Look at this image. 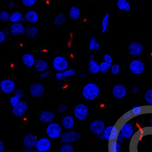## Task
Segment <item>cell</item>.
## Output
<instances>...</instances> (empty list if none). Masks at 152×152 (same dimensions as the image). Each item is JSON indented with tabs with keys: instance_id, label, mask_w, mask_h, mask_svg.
I'll return each mask as SVG.
<instances>
[{
	"instance_id": "obj_57",
	"label": "cell",
	"mask_w": 152,
	"mask_h": 152,
	"mask_svg": "<svg viewBox=\"0 0 152 152\" xmlns=\"http://www.w3.org/2000/svg\"><path fill=\"white\" fill-rule=\"evenodd\" d=\"M33 152H39L38 151H37V150H35V151H33Z\"/></svg>"
},
{
	"instance_id": "obj_15",
	"label": "cell",
	"mask_w": 152,
	"mask_h": 152,
	"mask_svg": "<svg viewBox=\"0 0 152 152\" xmlns=\"http://www.w3.org/2000/svg\"><path fill=\"white\" fill-rule=\"evenodd\" d=\"M38 119L43 124H49L54 122L55 119V114L50 110H44L39 114Z\"/></svg>"
},
{
	"instance_id": "obj_28",
	"label": "cell",
	"mask_w": 152,
	"mask_h": 152,
	"mask_svg": "<svg viewBox=\"0 0 152 152\" xmlns=\"http://www.w3.org/2000/svg\"><path fill=\"white\" fill-rule=\"evenodd\" d=\"M117 6L119 10L126 12L131 10V4L128 0H117Z\"/></svg>"
},
{
	"instance_id": "obj_16",
	"label": "cell",
	"mask_w": 152,
	"mask_h": 152,
	"mask_svg": "<svg viewBox=\"0 0 152 152\" xmlns=\"http://www.w3.org/2000/svg\"><path fill=\"white\" fill-rule=\"evenodd\" d=\"M134 129L133 124L126 122L122 124L120 129V133L126 140L131 139L134 135Z\"/></svg>"
},
{
	"instance_id": "obj_50",
	"label": "cell",
	"mask_w": 152,
	"mask_h": 152,
	"mask_svg": "<svg viewBox=\"0 0 152 152\" xmlns=\"http://www.w3.org/2000/svg\"><path fill=\"white\" fill-rule=\"evenodd\" d=\"M125 140L124 137L121 134H119L118 135V137H117V141L120 142V143H122L123 142H124V140Z\"/></svg>"
},
{
	"instance_id": "obj_52",
	"label": "cell",
	"mask_w": 152,
	"mask_h": 152,
	"mask_svg": "<svg viewBox=\"0 0 152 152\" xmlns=\"http://www.w3.org/2000/svg\"><path fill=\"white\" fill-rule=\"evenodd\" d=\"M33 150H32V148H27L24 147V148H23L21 150V152H33Z\"/></svg>"
},
{
	"instance_id": "obj_5",
	"label": "cell",
	"mask_w": 152,
	"mask_h": 152,
	"mask_svg": "<svg viewBox=\"0 0 152 152\" xmlns=\"http://www.w3.org/2000/svg\"><path fill=\"white\" fill-rule=\"evenodd\" d=\"M52 66L57 72H62L69 69V63L66 57L61 55H58L53 59Z\"/></svg>"
},
{
	"instance_id": "obj_34",
	"label": "cell",
	"mask_w": 152,
	"mask_h": 152,
	"mask_svg": "<svg viewBox=\"0 0 152 152\" xmlns=\"http://www.w3.org/2000/svg\"><path fill=\"white\" fill-rule=\"evenodd\" d=\"M11 13L8 11H3L0 12V20L3 23H7L10 20Z\"/></svg>"
},
{
	"instance_id": "obj_33",
	"label": "cell",
	"mask_w": 152,
	"mask_h": 152,
	"mask_svg": "<svg viewBox=\"0 0 152 152\" xmlns=\"http://www.w3.org/2000/svg\"><path fill=\"white\" fill-rule=\"evenodd\" d=\"M59 152H75L74 147L70 143H62L59 148Z\"/></svg>"
},
{
	"instance_id": "obj_58",
	"label": "cell",
	"mask_w": 152,
	"mask_h": 152,
	"mask_svg": "<svg viewBox=\"0 0 152 152\" xmlns=\"http://www.w3.org/2000/svg\"><path fill=\"white\" fill-rule=\"evenodd\" d=\"M133 152V151H131V152Z\"/></svg>"
},
{
	"instance_id": "obj_13",
	"label": "cell",
	"mask_w": 152,
	"mask_h": 152,
	"mask_svg": "<svg viewBox=\"0 0 152 152\" xmlns=\"http://www.w3.org/2000/svg\"><path fill=\"white\" fill-rule=\"evenodd\" d=\"M128 50L129 53L132 57H139L143 53L144 47L141 42H132L128 47Z\"/></svg>"
},
{
	"instance_id": "obj_43",
	"label": "cell",
	"mask_w": 152,
	"mask_h": 152,
	"mask_svg": "<svg viewBox=\"0 0 152 152\" xmlns=\"http://www.w3.org/2000/svg\"><path fill=\"white\" fill-rule=\"evenodd\" d=\"M104 61H106L109 64H112L113 59L112 56L109 54H105L103 56Z\"/></svg>"
},
{
	"instance_id": "obj_36",
	"label": "cell",
	"mask_w": 152,
	"mask_h": 152,
	"mask_svg": "<svg viewBox=\"0 0 152 152\" xmlns=\"http://www.w3.org/2000/svg\"><path fill=\"white\" fill-rule=\"evenodd\" d=\"M144 99L148 104L152 105V89H149L145 92Z\"/></svg>"
},
{
	"instance_id": "obj_26",
	"label": "cell",
	"mask_w": 152,
	"mask_h": 152,
	"mask_svg": "<svg viewBox=\"0 0 152 152\" xmlns=\"http://www.w3.org/2000/svg\"><path fill=\"white\" fill-rule=\"evenodd\" d=\"M25 20L24 15L19 11H14L10 15V21L12 23H22Z\"/></svg>"
},
{
	"instance_id": "obj_3",
	"label": "cell",
	"mask_w": 152,
	"mask_h": 152,
	"mask_svg": "<svg viewBox=\"0 0 152 152\" xmlns=\"http://www.w3.org/2000/svg\"><path fill=\"white\" fill-rule=\"evenodd\" d=\"M119 134L120 131L117 126L109 125L106 127L103 134L99 137L100 140H106L108 141L111 142L116 140Z\"/></svg>"
},
{
	"instance_id": "obj_19",
	"label": "cell",
	"mask_w": 152,
	"mask_h": 152,
	"mask_svg": "<svg viewBox=\"0 0 152 152\" xmlns=\"http://www.w3.org/2000/svg\"><path fill=\"white\" fill-rule=\"evenodd\" d=\"M26 28L22 23H12L10 26L11 34L14 36L24 35L25 34Z\"/></svg>"
},
{
	"instance_id": "obj_25",
	"label": "cell",
	"mask_w": 152,
	"mask_h": 152,
	"mask_svg": "<svg viewBox=\"0 0 152 152\" xmlns=\"http://www.w3.org/2000/svg\"><path fill=\"white\" fill-rule=\"evenodd\" d=\"M38 27L34 25L28 26L26 28L25 35L28 38L34 39L38 35Z\"/></svg>"
},
{
	"instance_id": "obj_23",
	"label": "cell",
	"mask_w": 152,
	"mask_h": 152,
	"mask_svg": "<svg viewBox=\"0 0 152 152\" xmlns=\"http://www.w3.org/2000/svg\"><path fill=\"white\" fill-rule=\"evenodd\" d=\"M21 61L25 66L28 68H31L34 66L36 60L32 54L25 53L23 54L21 58Z\"/></svg>"
},
{
	"instance_id": "obj_27",
	"label": "cell",
	"mask_w": 152,
	"mask_h": 152,
	"mask_svg": "<svg viewBox=\"0 0 152 152\" xmlns=\"http://www.w3.org/2000/svg\"><path fill=\"white\" fill-rule=\"evenodd\" d=\"M68 16L72 20H76L80 18L81 11L80 9L75 6L70 7L69 11Z\"/></svg>"
},
{
	"instance_id": "obj_35",
	"label": "cell",
	"mask_w": 152,
	"mask_h": 152,
	"mask_svg": "<svg viewBox=\"0 0 152 152\" xmlns=\"http://www.w3.org/2000/svg\"><path fill=\"white\" fill-rule=\"evenodd\" d=\"M68 109V107L66 103H60L56 107V111L59 114H62L66 112Z\"/></svg>"
},
{
	"instance_id": "obj_38",
	"label": "cell",
	"mask_w": 152,
	"mask_h": 152,
	"mask_svg": "<svg viewBox=\"0 0 152 152\" xmlns=\"http://www.w3.org/2000/svg\"><path fill=\"white\" fill-rule=\"evenodd\" d=\"M21 3L26 8H31L35 5L37 0H21Z\"/></svg>"
},
{
	"instance_id": "obj_47",
	"label": "cell",
	"mask_w": 152,
	"mask_h": 152,
	"mask_svg": "<svg viewBox=\"0 0 152 152\" xmlns=\"http://www.w3.org/2000/svg\"><path fill=\"white\" fill-rule=\"evenodd\" d=\"M2 31L7 37L9 36L11 34L10 27H5V28H4V29H3V30Z\"/></svg>"
},
{
	"instance_id": "obj_51",
	"label": "cell",
	"mask_w": 152,
	"mask_h": 152,
	"mask_svg": "<svg viewBox=\"0 0 152 152\" xmlns=\"http://www.w3.org/2000/svg\"><path fill=\"white\" fill-rule=\"evenodd\" d=\"M5 150V145L4 142L1 141H0V152H4Z\"/></svg>"
},
{
	"instance_id": "obj_54",
	"label": "cell",
	"mask_w": 152,
	"mask_h": 152,
	"mask_svg": "<svg viewBox=\"0 0 152 152\" xmlns=\"http://www.w3.org/2000/svg\"><path fill=\"white\" fill-rule=\"evenodd\" d=\"M86 74L84 73H81L80 74V75H79V77H80V78L81 79V80H84V79H85V78H86Z\"/></svg>"
},
{
	"instance_id": "obj_39",
	"label": "cell",
	"mask_w": 152,
	"mask_h": 152,
	"mask_svg": "<svg viewBox=\"0 0 152 152\" xmlns=\"http://www.w3.org/2000/svg\"><path fill=\"white\" fill-rule=\"evenodd\" d=\"M121 70V66L118 64L112 65L110 71L113 75H117L120 73Z\"/></svg>"
},
{
	"instance_id": "obj_8",
	"label": "cell",
	"mask_w": 152,
	"mask_h": 152,
	"mask_svg": "<svg viewBox=\"0 0 152 152\" xmlns=\"http://www.w3.org/2000/svg\"><path fill=\"white\" fill-rule=\"evenodd\" d=\"M44 86L40 83H33L30 86L29 93L31 96L34 99L42 98L45 94Z\"/></svg>"
},
{
	"instance_id": "obj_59",
	"label": "cell",
	"mask_w": 152,
	"mask_h": 152,
	"mask_svg": "<svg viewBox=\"0 0 152 152\" xmlns=\"http://www.w3.org/2000/svg\"></svg>"
},
{
	"instance_id": "obj_4",
	"label": "cell",
	"mask_w": 152,
	"mask_h": 152,
	"mask_svg": "<svg viewBox=\"0 0 152 152\" xmlns=\"http://www.w3.org/2000/svg\"><path fill=\"white\" fill-rule=\"evenodd\" d=\"M80 138L81 134L79 131L71 129L63 132L60 137V140L62 143L72 144L79 141Z\"/></svg>"
},
{
	"instance_id": "obj_56",
	"label": "cell",
	"mask_w": 152,
	"mask_h": 152,
	"mask_svg": "<svg viewBox=\"0 0 152 152\" xmlns=\"http://www.w3.org/2000/svg\"><path fill=\"white\" fill-rule=\"evenodd\" d=\"M17 152L16 151H15V150H11V151H7V152Z\"/></svg>"
},
{
	"instance_id": "obj_45",
	"label": "cell",
	"mask_w": 152,
	"mask_h": 152,
	"mask_svg": "<svg viewBox=\"0 0 152 152\" xmlns=\"http://www.w3.org/2000/svg\"><path fill=\"white\" fill-rule=\"evenodd\" d=\"M50 75V73L49 72L47 71L40 73L39 77L41 79H44L48 78L49 77Z\"/></svg>"
},
{
	"instance_id": "obj_21",
	"label": "cell",
	"mask_w": 152,
	"mask_h": 152,
	"mask_svg": "<svg viewBox=\"0 0 152 152\" xmlns=\"http://www.w3.org/2000/svg\"><path fill=\"white\" fill-rule=\"evenodd\" d=\"M77 73L74 69L70 68L62 72H57L55 74V77L57 81H61L69 77H73Z\"/></svg>"
},
{
	"instance_id": "obj_30",
	"label": "cell",
	"mask_w": 152,
	"mask_h": 152,
	"mask_svg": "<svg viewBox=\"0 0 152 152\" xmlns=\"http://www.w3.org/2000/svg\"><path fill=\"white\" fill-rule=\"evenodd\" d=\"M121 150V143L118 142L117 141H112L110 142L109 145V152H119Z\"/></svg>"
},
{
	"instance_id": "obj_41",
	"label": "cell",
	"mask_w": 152,
	"mask_h": 152,
	"mask_svg": "<svg viewBox=\"0 0 152 152\" xmlns=\"http://www.w3.org/2000/svg\"><path fill=\"white\" fill-rule=\"evenodd\" d=\"M97 42V38L96 37H91L90 41H89V45H88L89 49L90 51H92L94 50L95 46Z\"/></svg>"
},
{
	"instance_id": "obj_55",
	"label": "cell",
	"mask_w": 152,
	"mask_h": 152,
	"mask_svg": "<svg viewBox=\"0 0 152 152\" xmlns=\"http://www.w3.org/2000/svg\"><path fill=\"white\" fill-rule=\"evenodd\" d=\"M150 126H151V127L152 128V118H151V119H150Z\"/></svg>"
},
{
	"instance_id": "obj_10",
	"label": "cell",
	"mask_w": 152,
	"mask_h": 152,
	"mask_svg": "<svg viewBox=\"0 0 152 152\" xmlns=\"http://www.w3.org/2000/svg\"><path fill=\"white\" fill-rule=\"evenodd\" d=\"M28 108V104L27 102L21 100L16 106L12 107V113L17 118H21L27 113Z\"/></svg>"
},
{
	"instance_id": "obj_22",
	"label": "cell",
	"mask_w": 152,
	"mask_h": 152,
	"mask_svg": "<svg viewBox=\"0 0 152 152\" xmlns=\"http://www.w3.org/2000/svg\"><path fill=\"white\" fill-rule=\"evenodd\" d=\"M87 69L89 72L92 74H97L100 72V64L96 61L93 55L89 57Z\"/></svg>"
},
{
	"instance_id": "obj_37",
	"label": "cell",
	"mask_w": 152,
	"mask_h": 152,
	"mask_svg": "<svg viewBox=\"0 0 152 152\" xmlns=\"http://www.w3.org/2000/svg\"><path fill=\"white\" fill-rule=\"evenodd\" d=\"M143 109L141 106H134L131 109V112L133 116H137L143 112Z\"/></svg>"
},
{
	"instance_id": "obj_31",
	"label": "cell",
	"mask_w": 152,
	"mask_h": 152,
	"mask_svg": "<svg viewBox=\"0 0 152 152\" xmlns=\"http://www.w3.org/2000/svg\"><path fill=\"white\" fill-rule=\"evenodd\" d=\"M110 20V14L107 13L103 18L101 22V31L105 33L107 31Z\"/></svg>"
},
{
	"instance_id": "obj_2",
	"label": "cell",
	"mask_w": 152,
	"mask_h": 152,
	"mask_svg": "<svg viewBox=\"0 0 152 152\" xmlns=\"http://www.w3.org/2000/svg\"><path fill=\"white\" fill-rule=\"evenodd\" d=\"M63 128L61 124L57 122H52L47 124L45 132L47 137L51 140L60 139L63 133Z\"/></svg>"
},
{
	"instance_id": "obj_18",
	"label": "cell",
	"mask_w": 152,
	"mask_h": 152,
	"mask_svg": "<svg viewBox=\"0 0 152 152\" xmlns=\"http://www.w3.org/2000/svg\"><path fill=\"white\" fill-rule=\"evenodd\" d=\"M75 118L71 115H67L63 117L61 120V125L66 130L73 129L75 126Z\"/></svg>"
},
{
	"instance_id": "obj_42",
	"label": "cell",
	"mask_w": 152,
	"mask_h": 152,
	"mask_svg": "<svg viewBox=\"0 0 152 152\" xmlns=\"http://www.w3.org/2000/svg\"><path fill=\"white\" fill-rule=\"evenodd\" d=\"M14 95L18 96V98H19L21 100V99L23 98V96L24 95V92L22 89H16L15 91L14 92Z\"/></svg>"
},
{
	"instance_id": "obj_32",
	"label": "cell",
	"mask_w": 152,
	"mask_h": 152,
	"mask_svg": "<svg viewBox=\"0 0 152 152\" xmlns=\"http://www.w3.org/2000/svg\"><path fill=\"white\" fill-rule=\"evenodd\" d=\"M112 64L103 61L100 64V72L103 74H106L110 71Z\"/></svg>"
},
{
	"instance_id": "obj_48",
	"label": "cell",
	"mask_w": 152,
	"mask_h": 152,
	"mask_svg": "<svg viewBox=\"0 0 152 152\" xmlns=\"http://www.w3.org/2000/svg\"><path fill=\"white\" fill-rule=\"evenodd\" d=\"M15 7V3L14 1H9V2L7 3V7H8V9H10V10H12V9H14Z\"/></svg>"
},
{
	"instance_id": "obj_14",
	"label": "cell",
	"mask_w": 152,
	"mask_h": 152,
	"mask_svg": "<svg viewBox=\"0 0 152 152\" xmlns=\"http://www.w3.org/2000/svg\"><path fill=\"white\" fill-rule=\"evenodd\" d=\"M128 94L127 88L122 84L114 85L111 89V94L115 99H124Z\"/></svg>"
},
{
	"instance_id": "obj_49",
	"label": "cell",
	"mask_w": 152,
	"mask_h": 152,
	"mask_svg": "<svg viewBox=\"0 0 152 152\" xmlns=\"http://www.w3.org/2000/svg\"><path fill=\"white\" fill-rule=\"evenodd\" d=\"M139 89L137 86H133L131 89V93L133 94H136L137 93H139Z\"/></svg>"
},
{
	"instance_id": "obj_17",
	"label": "cell",
	"mask_w": 152,
	"mask_h": 152,
	"mask_svg": "<svg viewBox=\"0 0 152 152\" xmlns=\"http://www.w3.org/2000/svg\"><path fill=\"white\" fill-rule=\"evenodd\" d=\"M38 140V137L35 134L31 133L26 134L23 137L24 146L27 148H34L35 147Z\"/></svg>"
},
{
	"instance_id": "obj_12",
	"label": "cell",
	"mask_w": 152,
	"mask_h": 152,
	"mask_svg": "<svg viewBox=\"0 0 152 152\" xmlns=\"http://www.w3.org/2000/svg\"><path fill=\"white\" fill-rule=\"evenodd\" d=\"M0 89L3 94H9L16 90V84L13 79L6 78L0 82Z\"/></svg>"
},
{
	"instance_id": "obj_7",
	"label": "cell",
	"mask_w": 152,
	"mask_h": 152,
	"mask_svg": "<svg viewBox=\"0 0 152 152\" xmlns=\"http://www.w3.org/2000/svg\"><path fill=\"white\" fill-rule=\"evenodd\" d=\"M130 72L135 75L142 74L145 69V65L142 61L134 59L130 63L128 66Z\"/></svg>"
},
{
	"instance_id": "obj_40",
	"label": "cell",
	"mask_w": 152,
	"mask_h": 152,
	"mask_svg": "<svg viewBox=\"0 0 152 152\" xmlns=\"http://www.w3.org/2000/svg\"><path fill=\"white\" fill-rule=\"evenodd\" d=\"M20 100V99L18 98V96L13 95L9 98V102L11 106L12 107H13L16 106Z\"/></svg>"
},
{
	"instance_id": "obj_11",
	"label": "cell",
	"mask_w": 152,
	"mask_h": 152,
	"mask_svg": "<svg viewBox=\"0 0 152 152\" xmlns=\"http://www.w3.org/2000/svg\"><path fill=\"white\" fill-rule=\"evenodd\" d=\"M105 128L104 121L100 119L93 120L90 123L89 126L90 131L98 136L102 134Z\"/></svg>"
},
{
	"instance_id": "obj_44",
	"label": "cell",
	"mask_w": 152,
	"mask_h": 152,
	"mask_svg": "<svg viewBox=\"0 0 152 152\" xmlns=\"http://www.w3.org/2000/svg\"><path fill=\"white\" fill-rule=\"evenodd\" d=\"M133 114H132L131 111H127V112L124 113L122 118L124 120H128L130 119L133 117Z\"/></svg>"
},
{
	"instance_id": "obj_6",
	"label": "cell",
	"mask_w": 152,
	"mask_h": 152,
	"mask_svg": "<svg viewBox=\"0 0 152 152\" xmlns=\"http://www.w3.org/2000/svg\"><path fill=\"white\" fill-rule=\"evenodd\" d=\"M73 114L75 118L79 121H84L89 114V108L85 103H80L74 108Z\"/></svg>"
},
{
	"instance_id": "obj_1",
	"label": "cell",
	"mask_w": 152,
	"mask_h": 152,
	"mask_svg": "<svg viewBox=\"0 0 152 152\" xmlns=\"http://www.w3.org/2000/svg\"><path fill=\"white\" fill-rule=\"evenodd\" d=\"M99 86L95 83H87L83 86L81 94L86 100L92 101L97 99L100 94Z\"/></svg>"
},
{
	"instance_id": "obj_9",
	"label": "cell",
	"mask_w": 152,
	"mask_h": 152,
	"mask_svg": "<svg viewBox=\"0 0 152 152\" xmlns=\"http://www.w3.org/2000/svg\"><path fill=\"white\" fill-rule=\"evenodd\" d=\"M51 140L48 137H43L38 140L35 146V149L39 152H47L52 147Z\"/></svg>"
},
{
	"instance_id": "obj_29",
	"label": "cell",
	"mask_w": 152,
	"mask_h": 152,
	"mask_svg": "<svg viewBox=\"0 0 152 152\" xmlns=\"http://www.w3.org/2000/svg\"><path fill=\"white\" fill-rule=\"evenodd\" d=\"M66 16L63 13L58 14L54 19V24L57 26H62L66 21Z\"/></svg>"
},
{
	"instance_id": "obj_53",
	"label": "cell",
	"mask_w": 152,
	"mask_h": 152,
	"mask_svg": "<svg viewBox=\"0 0 152 152\" xmlns=\"http://www.w3.org/2000/svg\"><path fill=\"white\" fill-rule=\"evenodd\" d=\"M100 49V45L98 42H97L95 46L94 50L96 51H99Z\"/></svg>"
},
{
	"instance_id": "obj_24",
	"label": "cell",
	"mask_w": 152,
	"mask_h": 152,
	"mask_svg": "<svg viewBox=\"0 0 152 152\" xmlns=\"http://www.w3.org/2000/svg\"><path fill=\"white\" fill-rule=\"evenodd\" d=\"M34 68L36 72L39 73L47 71L49 68V63L47 61L42 59L36 60Z\"/></svg>"
},
{
	"instance_id": "obj_46",
	"label": "cell",
	"mask_w": 152,
	"mask_h": 152,
	"mask_svg": "<svg viewBox=\"0 0 152 152\" xmlns=\"http://www.w3.org/2000/svg\"><path fill=\"white\" fill-rule=\"evenodd\" d=\"M6 37H7V36L4 34L3 31H0V43H3V42H5V41L6 40Z\"/></svg>"
},
{
	"instance_id": "obj_20",
	"label": "cell",
	"mask_w": 152,
	"mask_h": 152,
	"mask_svg": "<svg viewBox=\"0 0 152 152\" xmlns=\"http://www.w3.org/2000/svg\"><path fill=\"white\" fill-rule=\"evenodd\" d=\"M25 20L27 23L34 25L38 22L39 19V14L34 10L27 11L24 14Z\"/></svg>"
}]
</instances>
